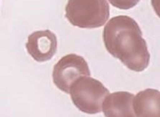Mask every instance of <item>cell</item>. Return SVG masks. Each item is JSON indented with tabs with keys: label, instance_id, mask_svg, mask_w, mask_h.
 <instances>
[{
	"label": "cell",
	"instance_id": "obj_1",
	"mask_svg": "<svg viewBox=\"0 0 160 117\" xmlns=\"http://www.w3.org/2000/svg\"><path fill=\"white\" fill-rule=\"evenodd\" d=\"M103 41L108 53L127 68L142 72L148 68L150 54L137 21L125 15L114 16L105 25Z\"/></svg>",
	"mask_w": 160,
	"mask_h": 117
},
{
	"label": "cell",
	"instance_id": "obj_2",
	"mask_svg": "<svg viewBox=\"0 0 160 117\" xmlns=\"http://www.w3.org/2000/svg\"><path fill=\"white\" fill-rule=\"evenodd\" d=\"M107 0H68L65 17L81 29H96L107 23L110 15Z\"/></svg>",
	"mask_w": 160,
	"mask_h": 117
},
{
	"label": "cell",
	"instance_id": "obj_3",
	"mask_svg": "<svg viewBox=\"0 0 160 117\" xmlns=\"http://www.w3.org/2000/svg\"><path fill=\"white\" fill-rule=\"evenodd\" d=\"M72 102L82 112L95 114L102 111V104L109 89L97 79L82 76L74 82L69 92Z\"/></svg>",
	"mask_w": 160,
	"mask_h": 117
},
{
	"label": "cell",
	"instance_id": "obj_4",
	"mask_svg": "<svg viewBox=\"0 0 160 117\" xmlns=\"http://www.w3.org/2000/svg\"><path fill=\"white\" fill-rule=\"evenodd\" d=\"M88 64L83 57L74 53L67 55L55 64L52 78L55 86L69 94L72 83L82 76H90Z\"/></svg>",
	"mask_w": 160,
	"mask_h": 117
},
{
	"label": "cell",
	"instance_id": "obj_5",
	"mask_svg": "<svg viewBox=\"0 0 160 117\" xmlns=\"http://www.w3.org/2000/svg\"><path fill=\"white\" fill-rule=\"evenodd\" d=\"M26 48L34 61L39 63L48 61L57 52L56 35L50 30L34 31L28 37Z\"/></svg>",
	"mask_w": 160,
	"mask_h": 117
},
{
	"label": "cell",
	"instance_id": "obj_6",
	"mask_svg": "<svg viewBox=\"0 0 160 117\" xmlns=\"http://www.w3.org/2000/svg\"><path fill=\"white\" fill-rule=\"evenodd\" d=\"M134 94L128 92L109 94L102 104V111L107 117H134L132 101Z\"/></svg>",
	"mask_w": 160,
	"mask_h": 117
},
{
	"label": "cell",
	"instance_id": "obj_7",
	"mask_svg": "<svg viewBox=\"0 0 160 117\" xmlns=\"http://www.w3.org/2000/svg\"><path fill=\"white\" fill-rule=\"evenodd\" d=\"M132 108L137 117H159V92L154 89H146L139 92L134 97Z\"/></svg>",
	"mask_w": 160,
	"mask_h": 117
},
{
	"label": "cell",
	"instance_id": "obj_8",
	"mask_svg": "<svg viewBox=\"0 0 160 117\" xmlns=\"http://www.w3.org/2000/svg\"><path fill=\"white\" fill-rule=\"evenodd\" d=\"M112 6L119 9H129L134 7L140 0H109Z\"/></svg>",
	"mask_w": 160,
	"mask_h": 117
}]
</instances>
